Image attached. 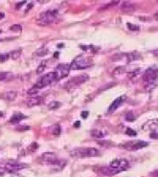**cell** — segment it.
<instances>
[{
    "label": "cell",
    "instance_id": "cell-35",
    "mask_svg": "<svg viewBox=\"0 0 158 177\" xmlns=\"http://www.w3.org/2000/svg\"><path fill=\"white\" fill-rule=\"evenodd\" d=\"M149 137H151V139H158V134L156 133L155 131H152L151 133V135H149Z\"/></svg>",
    "mask_w": 158,
    "mask_h": 177
},
{
    "label": "cell",
    "instance_id": "cell-22",
    "mask_svg": "<svg viewBox=\"0 0 158 177\" xmlns=\"http://www.w3.org/2000/svg\"><path fill=\"white\" fill-rule=\"evenodd\" d=\"M61 106V102H57V101H54L52 102H50L48 104V108L50 110H56V109H59V108Z\"/></svg>",
    "mask_w": 158,
    "mask_h": 177
},
{
    "label": "cell",
    "instance_id": "cell-29",
    "mask_svg": "<svg viewBox=\"0 0 158 177\" xmlns=\"http://www.w3.org/2000/svg\"><path fill=\"white\" fill-rule=\"evenodd\" d=\"M140 73V69H137L135 71H132V72H130L128 74V77L130 79V80H132L133 78H135V77H137V75Z\"/></svg>",
    "mask_w": 158,
    "mask_h": 177
},
{
    "label": "cell",
    "instance_id": "cell-18",
    "mask_svg": "<svg viewBox=\"0 0 158 177\" xmlns=\"http://www.w3.org/2000/svg\"><path fill=\"white\" fill-rule=\"evenodd\" d=\"M24 115L22 114V113H20V112H17V113H15L14 115L11 117L10 119V123L11 124H18L19 122L22 120V119H24Z\"/></svg>",
    "mask_w": 158,
    "mask_h": 177
},
{
    "label": "cell",
    "instance_id": "cell-12",
    "mask_svg": "<svg viewBox=\"0 0 158 177\" xmlns=\"http://www.w3.org/2000/svg\"><path fill=\"white\" fill-rule=\"evenodd\" d=\"M126 97L125 96V95H124V96H121V97H119V98H117V99H116V100H114L112 104H110L109 108H108V112H111V113H112V112H114L118 107L121 106V104H122L123 102H124V101H125V100H126Z\"/></svg>",
    "mask_w": 158,
    "mask_h": 177
},
{
    "label": "cell",
    "instance_id": "cell-15",
    "mask_svg": "<svg viewBox=\"0 0 158 177\" xmlns=\"http://www.w3.org/2000/svg\"><path fill=\"white\" fill-rule=\"evenodd\" d=\"M17 96V91H7L5 92V93L2 94V99H4L5 101H8V102H13L15 100V98Z\"/></svg>",
    "mask_w": 158,
    "mask_h": 177
},
{
    "label": "cell",
    "instance_id": "cell-38",
    "mask_svg": "<svg viewBox=\"0 0 158 177\" xmlns=\"http://www.w3.org/2000/svg\"><path fill=\"white\" fill-rule=\"evenodd\" d=\"M151 177H158V170H154L153 172H151Z\"/></svg>",
    "mask_w": 158,
    "mask_h": 177
},
{
    "label": "cell",
    "instance_id": "cell-4",
    "mask_svg": "<svg viewBox=\"0 0 158 177\" xmlns=\"http://www.w3.org/2000/svg\"><path fill=\"white\" fill-rule=\"evenodd\" d=\"M41 163L45 165H51V166H58V167L62 168L65 165V161H62L58 158L57 154L54 152H45L41 155L40 157Z\"/></svg>",
    "mask_w": 158,
    "mask_h": 177
},
{
    "label": "cell",
    "instance_id": "cell-31",
    "mask_svg": "<svg viewBox=\"0 0 158 177\" xmlns=\"http://www.w3.org/2000/svg\"><path fill=\"white\" fill-rule=\"evenodd\" d=\"M10 30L13 32H20L21 30H22V27H21V25H18V24L13 25V26H11Z\"/></svg>",
    "mask_w": 158,
    "mask_h": 177
},
{
    "label": "cell",
    "instance_id": "cell-1",
    "mask_svg": "<svg viewBox=\"0 0 158 177\" xmlns=\"http://www.w3.org/2000/svg\"><path fill=\"white\" fill-rule=\"evenodd\" d=\"M158 78V67L152 66L149 67L145 71V73L143 74V81H145V88L146 90L151 91L156 87V81Z\"/></svg>",
    "mask_w": 158,
    "mask_h": 177
},
{
    "label": "cell",
    "instance_id": "cell-7",
    "mask_svg": "<svg viewBox=\"0 0 158 177\" xmlns=\"http://www.w3.org/2000/svg\"><path fill=\"white\" fill-rule=\"evenodd\" d=\"M89 80V76L87 74H83V75L78 76V77H74L71 80H69L67 81V83L64 85V88L67 89V90H70L72 88H75L81 84H83V83Z\"/></svg>",
    "mask_w": 158,
    "mask_h": 177
},
{
    "label": "cell",
    "instance_id": "cell-5",
    "mask_svg": "<svg viewBox=\"0 0 158 177\" xmlns=\"http://www.w3.org/2000/svg\"><path fill=\"white\" fill-rule=\"evenodd\" d=\"M92 65V59L90 57H84L83 55H81L76 57L70 64V68L72 70H83L88 68Z\"/></svg>",
    "mask_w": 158,
    "mask_h": 177
},
{
    "label": "cell",
    "instance_id": "cell-11",
    "mask_svg": "<svg viewBox=\"0 0 158 177\" xmlns=\"http://www.w3.org/2000/svg\"><path fill=\"white\" fill-rule=\"evenodd\" d=\"M25 168H27V165L21 163H8L5 165V170L10 173H15Z\"/></svg>",
    "mask_w": 158,
    "mask_h": 177
},
{
    "label": "cell",
    "instance_id": "cell-10",
    "mask_svg": "<svg viewBox=\"0 0 158 177\" xmlns=\"http://www.w3.org/2000/svg\"><path fill=\"white\" fill-rule=\"evenodd\" d=\"M71 68L70 65L67 64V63H60L57 66L56 70H55V74L57 76V81H59L61 79L65 78L69 75Z\"/></svg>",
    "mask_w": 158,
    "mask_h": 177
},
{
    "label": "cell",
    "instance_id": "cell-24",
    "mask_svg": "<svg viewBox=\"0 0 158 177\" xmlns=\"http://www.w3.org/2000/svg\"><path fill=\"white\" fill-rule=\"evenodd\" d=\"M39 90H40V89L38 88V87H36V85H34L33 87H32V88L29 89L27 93H28V95H31V96H34V95L38 94V92H39Z\"/></svg>",
    "mask_w": 158,
    "mask_h": 177
},
{
    "label": "cell",
    "instance_id": "cell-28",
    "mask_svg": "<svg viewBox=\"0 0 158 177\" xmlns=\"http://www.w3.org/2000/svg\"><path fill=\"white\" fill-rule=\"evenodd\" d=\"M47 53H48V50L45 48H41L36 52V55H38V57H44L47 55Z\"/></svg>",
    "mask_w": 158,
    "mask_h": 177
},
{
    "label": "cell",
    "instance_id": "cell-43",
    "mask_svg": "<svg viewBox=\"0 0 158 177\" xmlns=\"http://www.w3.org/2000/svg\"><path fill=\"white\" fill-rule=\"evenodd\" d=\"M152 54H153L154 56H157L158 57V49L157 50H153V51H152Z\"/></svg>",
    "mask_w": 158,
    "mask_h": 177
},
{
    "label": "cell",
    "instance_id": "cell-36",
    "mask_svg": "<svg viewBox=\"0 0 158 177\" xmlns=\"http://www.w3.org/2000/svg\"><path fill=\"white\" fill-rule=\"evenodd\" d=\"M25 3H26V1H21V2H19V3H18V4L15 5V9L18 10V9H19V8L22 7Z\"/></svg>",
    "mask_w": 158,
    "mask_h": 177
},
{
    "label": "cell",
    "instance_id": "cell-40",
    "mask_svg": "<svg viewBox=\"0 0 158 177\" xmlns=\"http://www.w3.org/2000/svg\"><path fill=\"white\" fill-rule=\"evenodd\" d=\"M32 8H33V3H31V4H29V5H28V8L25 10V12H26V13H28V12H29V10L32 9Z\"/></svg>",
    "mask_w": 158,
    "mask_h": 177
},
{
    "label": "cell",
    "instance_id": "cell-34",
    "mask_svg": "<svg viewBox=\"0 0 158 177\" xmlns=\"http://www.w3.org/2000/svg\"><path fill=\"white\" fill-rule=\"evenodd\" d=\"M29 128H30V127H29V126H27V125H26V126H18V127L17 128V130H18V131H25V130H29Z\"/></svg>",
    "mask_w": 158,
    "mask_h": 177
},
{
    "label": "cell",
    "instance_id": "cell-32",
    "mask_svg": "<svg viewBox=\"0 0 158 177\" xmlns=\"http://www.w3.org/2000/svg\"><path fill=\"white\" fill-rule=\"evenodd\" d=\"M60 130H61V129H60V126L59 125H56L54 126V130H53V134H54V135H59L60 134Z\"/></svg>",
    "mask_w": 158,
    "mask_h": 177
},
{
    "label": "cell",
    "instance_id": "cell-9",
    "mask_svg": "<svg viewBox=\"0 0 158 177\" xmlns=\"http://www.w3.org/2000/svg\"><path fill=\"white\" fill-rule=\"evenodd\" d=\"M149 146V143L145 142V141H140V140H135V141H130L126 142L125 144L121 145L120 147L125 149L126 150H137V149H141L144 147H147Z\"/></svg>",
    "mask_w": 158,
    "mask_h": 177
},
{
    "label": "cell",
    "instance_id": "cell-25",
    "mask_svg": "<svg viewBox=\"0 0 158 177\" xmlns=\"http://www.w3.org/2000/svg\"><path fill=\"white\" fill-rule=\"evenodd\" d=\"M45 68H46V63L44 61L41 62L40 64L38 65V69H36V74H38V75H40L41 73H43V71L45 70Z\"/></svg>",
    "mask_w": 158,
    "mask_h": 177
},
{
    "label": "cell",
    "instance_id": "cell-21",
    "mask_svg": "<svg viewBox=\"0 0 158 177\" xmlns=\"http://www.w3.org/2000/svg\"><path fill=\"white\" fill-rule=\"evenodd\" d=\"M10 57L12 59H19L20 56H21V50L20 49H18V50H14V51H12L10 53Z\"/></svg>",
    "mask_w": 158,
    "mask_h": 177
},
{
    "label": "cell",
    "instance_id": "cell-17",
    "mask_svg": "<svg viewBox=\"0 0 158 177\" xmlns=\"http://www.w3.org/2000/svg\"><path fill=\"white\" fill-rule=\"evenodd\" d=\"M121 10L125 13H131L135 10V5L130 3V2H124L121 6Z\"/></svg>",
    "mask_w": 158,
    "mask_h": 177
},
{
    "label": "cell",
    "instance_id": "cell-19",
    "mask_svg": "<svg viewBox=\"0 0 158 177\" xmlns=\"http://www.w3.org/2000/svg\"><path fill=\"white\" fill-rule=\"evenodd\" d=\"M14 79V74L11 72H0V81H7Z\"/></svg>",
    "mask_w": 158,
    "mask_h": 177
},
{
    "label": "cell",
    "instance_id": "cell-39",
    "mask_svg": "<svg viewBox=\"0 0 158 177\" xmlns=\"http://www.w3.org/2000/svg\"><path fill=\"white\" fill-rule=\"evenodd\" d=\"M5 166L3 167V166H0V174H3L5 172Z\"/></svg>",
    "mask_w": 158,
    "mask_h": 177
},
{
    "label": "cell",
    "instance_id": "cell-37",
    "mask_svg": "<svg viewBox=\"0 0 158 177\" xmlns=\"http://www.w3.org/2000/svg\"><path fill=\"white\" fill-rule=\"evenodd\" d=\"M81 118H83V119H86L88 117V115H89V112L88 111H83L81 112Z\"/></svg>",
    "mask_w": 158,
    "mask_h": 177
},
{
    "label": "cell",
    "instance_id": "cell-6",
    "mask_svg": "<svg viewBox=\"0 0 158 177\" xmlns=\"http://www.w3.org/2000/svg\"><path fill=\"white\" fill-rule=\"evenodd\" d=\"M58 15H59L58 10H48L40 15L38 23L39 25L51 24V23L55 22L58 19Z\"/></svg>",
    "mask_w": 158,
    "mask_h": 177
},
{
    "label": "cell",
    "instance_id": "cell-14",
    "mask_svg": "<svg viewBox=\"0 0 158 177\" xmlns=\"http://www.w3.org/2000/svg\"><path fill=\"white\" fill-rule=\"evenodd\" d=\"M43 102V98L42 97H32L27 101V104L28 106H36V105H39Z\"/></svg>",
    "mask_w": 158,
    "mask_h": 177
},
{
    "label": "cell",
    "instance_id": "cell-26",
    "mask_svg": "<svg viewBox=\"0 0 158 177\" xmlns=\"http://www.w3.org/2000/svg\"><path fill=\"white\" fill-rule=\"evenodd\" d=\"M126 120L128 122H133L135 121V116L133 115L132 112H128L126 114Z\"/></svg>",
    "mask_w": 158,
    "mask_h": 177
},
{
    "label": "cell",
    "instance_id": "cell-45",
    "mask_svg": "<svg viewBox=\"0 0 158 177\" xmlns=\"http://www.w3.org/2000/svg\"><path fill=\"white\" fill-rule=\"evenodd\" d=\"M2 116H3V113H2V112H0V117H2Z\"/></svg>",
    "mask_w": 158,
    "mask_h": 177
},
{
    "label": "cell",
    "instance_id": "cell-3",
    "mask_svg": "<svg viewBox=\"0 0 158 177\" xmlns=\"http://www.w3.org/2000/svg\"><path fill=\"white\" fill-rule=\"evenodd\" d=\"M100 151L95 147H77L70 151V155L76 158L83 157H96L100 156Z\"/></svg>",
    "mask_w": 158,
    "mask_h": 177
},
{
    "label": "cell",
    "instance_id": "cell-33",
    "mask_svg": "<svg viewBox=\"0 0 158 177\" xmlns=\"http://www.w3.org/2000/svg\"><path fill=\"white\" fill-rule=\"evenodd\" d=\"M10 57L9 54H0V62H4Z\"/></svg>",
    "mask_w": 158,
    "mask_h": 177
},
{
    "label": "cell",
    "instance_id": "cell-2",
    "mask_svg": "<svg viewBox=\"0 0 158 177\" xmlns=\"http://www.w3.org/2000/svg\"><path fill=\"white\" fill-rule=\"evenodd\" d=\"M128 167H130V164L126 159H114L109 163L108 167L104 170L108 175H115L118 172L126 170Z\"/></svg>",
    "mask_w": 158,
    "mask_h": 177
},
{
    "label": "cell",
    "instance_id": "cell-27",
    "mask_svg": "<svg viewBox=\"0 0 158 177\" xmlns=\"http://www.w3.org/2000/svg\"><path fill=\"white\" fill-rule=\"evenodd\" d=\"M126 134L128 136H136L137 135V132L135 130H133L132 128L130 127H126Z\"/></svg>",
    "mask_w": 158,
    "mask_h": 177
},
{
    "label": "cell",
    "instance_id": "cell-44",
    "mask_svg": "<svg viewBox=\"0 0 158 177\" xmlns=\"http://www.w3.org/2000/svg\"><path fill=\"white\" fill-rule=\"evenodd\" d=\"M155 17H156L157 19H158V13H156V14H155Z\"/></svg>",
    "mask_w": 158,
    "mask_h": 177
},
{
    "label": "cell",
    "instance_id": "cell-13",
    "mask_svg": "<svg viewBox=\"0 0 158 177\" xmlns=\"http://www.w3.org/2000/svg\"><path fill=\"white\" fill-rule=\"evenodd\" d=\"M157 126H158V120H149L144 124L142 128H143L145 131H147V130L154 131Z\"/></svg>",
    "mask_w": 158,
    "mask_h": 177
},
{
    "label": "cell",
    "instance_id": "cell-41",
    "mask_svg": "<svg viewBox=\"0 0 158 177\" xmlns=\"http://www.w3.org/2000/svg\"><path fill=\"white\" fill-rule=\"evenodd\" d=\"M4 17H5V14L3 12H0V19H3Z\"/></svg>",
    "mask_w": 158,
    "mask_h": 177
},
{
    "label": "cell",
    "instance_id": "cell-20",
    "mask_svg": "<svg viewBox=\"0 0 158 177\" xmlns=\"http://www.w3.org/2000/svg\"><path fill=\"white\" fill-rule=\"evenodd\" d=\"M91 136L94 137V138H97V139H102L104 138L105 136V132H104L102 130H100V129H94V130H91L90 132Z\"/></svg>",
    "mask_w": 158,
    "mask_h": 177
},
{
    "label": "cell",
    "instance_id": "cell-42",
    "mask_svg": "<svg viewBox=\"0 0 158 177\" xmlns=\"http://www.w3.org/2000/svg\"><path fill=\"white\" fill-rule=\"evenodd\" d=\"M81 125V123H80V122H77V123H75V124H74V126H75V127H79V126H80Z\"/></svg>",
    "mask_w": 158,
    "mask_h": 177
},
{
    "label": "cell",
    "instance_id": "cell-16",
    "mask_svg": "<svg viewBox=\"0 0 158 177\" xmlns=\"http://www.w3.org/2000/svg\"><path fill=\"white\" fill-rule=\"evenodd\" d=\"M125 57L126 59V62H131L134 61V60H137L141 57L140 54L138 52H131V53H128V54H125Z\"/></svg>",
    "mask_w": 158,
    "mask_h": 177
},
{
    "label": "cell",
    "instance_id": "cell-30",
    "mask_svg": "<svg viewBox=\"0 0 158 177\" xmlns=\"http://www.w3.org/2000/svg\"><path fill=\"white\" fill-rule=\"evenodd\" d=\"M126 26H128V28L130 29V31H139L140 30V27H139L138 25H134V24H131V23H128Z\"/></svg>",
    "mask_w": 158,
    "mask_h": 177
},
{
    "label": "cell",
    "instance_id": "cell-23",
    "mask_svg": "<svg viewBox=\"0 0 158 177\" xmlns=\"http://www.w3.org/2000/svg\"><path fill=\"white\" fill-rule=\"evenodd\" d=\"M126 72V67L125 66H118L116 67L114 71H113V75H122Z\"/></svg>",
    "mask_w": 158,
    "mask_h": 177
},
{
    "label": "cell",
    "instance_id": "cell-8",
    "mask_svg": "<svg viewBox=\"0 0 158 177\" xmlns=\"http://www.w3.org/2000/svg\"><path fill=\"white\" fill-rule=\"evenodd\" d=\"M55 81H57L56 74H55V72H50L48 74H46V75L42 76L35 85L38 87V88L41 89V88H43V87H46L50 85V84H52L53 83H55Z\"/></svg>",
    "mask_w": 158,
    "mask_h": 177
}]
</instances>
